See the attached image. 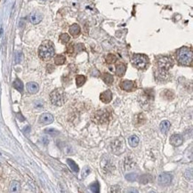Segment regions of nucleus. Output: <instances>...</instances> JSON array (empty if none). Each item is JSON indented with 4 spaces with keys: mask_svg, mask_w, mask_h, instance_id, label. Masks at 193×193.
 Listing matches in <instances>:
<instances>
[{
    "mask_svg": "<svg viewBox=\"0 0 193 193\" xmlns=\"http://www.w3.org/2000/svg\"><path fill=\"white\" fill-rule=\"evenodd\" d=\"M60 40H61L62 43L66 44V43H68L70 41V36L68 35L67 33H63V34H62V35L60 36Z\"/></svg>",
    "mask_w": 193,
    "mask_h": 193,
    "instance_id": "nucleus-30",
    "label": "nucleus"
},
{
    "mask_svg": "<svg viewBox=\"0 0 193 193\" xmlns=\"http://www.w3.org/2000/svg\"><path fill=\"white\" fill-rule=\"evenodd\" d=\"M117 61V57L112 53H110L106 56V62L109 63V64H112L114 63L115 62Z\"/></svg>",
    "mask_w": 193,
    "mask_h": 193,
    "instance_id": "nucleus-29",
    "label": "nucleus"
},
{
    "mask_svg": "<svg viewBox=\"0 0 193 193\" xmlns=\"http://www.w3.org/2000/svg\"><path fill=\"white\" fill-rule=\"evenodd\" d=\"M73 51H74L73 44H70V45H69V47H68V53H73Z\"/></svg>",
    "mask_w": 193,
    "mask_h": 193,
    "instance_id": "nucleus-35",
    "label": "nucleus"
},
{
    "mask_svg": "<svg viewBox=\"0 0 193 193\" xmlns=\"http://www.w3.org/2000/svg\"><path fill=\"white\" fill-rule=\"evenodd\" d=\"M89 189L92 190L93 192H94V193H98L100 191V184H99V183H98V181H94V183H91L89 185Z\"/></svg>",
    "mask_w": 193,
    "mask_h": 193,
    "instance_id": "nucleus-28",
    "label": "nucleus"
},
{
    "mask_svg": "<svg viewBox=\"0 0 193 193\" xmlns=\"http://www.w3.org/2000/svg\"><path fill=\"white\" fill-rule=\"evenodd\" d=\"M111 118V109L106 108L103 110H98L92 115V120L99 125L108 124Z\"/></svg>",
    "mask_w": 193,
    "mask_h": 193,
    "instance_id": "nucleus-3",
    "label": "nucleus"
},
{
    "mask_svg": "<svg viewBox=\"0 0 193 193\" xmlns=\"http://www.w3.org/2000/svg\"><path fill=\"white\" fill-rule=\"evenodd\" d=\"M42 1H45V0H42Z\"/></svg>",
    "mask_w": 193,
    "mask_h": 193,
    "instance_id": "nucleus-37",
    "label": "nucleus"
},
{
    "mask_svg": "<svg viewBox=\"0 0 193 193\" xmlns=\"http://www.w3.org/2000/svg\"><path fill=\"white\" fill-rule=\"evenodd\" d=\"M162 96H163L166 100H167V101H171V100H173V99L175 98V94L172 92V91L166 89L164 92L162 93Z\"/></svg>",
    "mask_w": 193,
    "mask_h": 193,
    "instance_id": "nucleus-22",
    "label": "nucleus"
},
{
    "mask_svg": "<svg viewBox=\"0 0 193 193\" xmlns=\"http://www.w3.org/2000/svg\"><path fill=\"white\" fill-rule=\"evenodd\" d=\"M170 143H171L173 146L178 147L181 146L183 143V137L181 134H173L171 137H170Z\"/></svg>",
    "mask_w": 193,
    "mask_h": 193,
    "instance_id": "nucleus-11",
    "label": "nucleus"
},
{
    "mask_svg": "<svg viewBox=\"0 0 193 193\" xmlns=\"http://www.w3.org/2000/svg\"><path fill=\"white\" fill-rule=\"evenodd\" d=\"M177 61L180 65L183 66H191L192 64V51L190 48L183 47L177 51Z\"/></svg>",
    "mask_w": 193,
    "mask_h": 193,
    "instance_id": "nucleus-1",
    "label": "nucleus"
},
{
    "mask_svg": "<svg viewBox=\"0 0 193 193\" xmlns=\"http://www.w3.org/2000/svg\"><path fill=\"white\" fill-rule=\"evenodd\" d=\"M81 32V29H80V27H79L77 24H72L70 27V35L73 36V37H77L79 34Z\"/></svg>",
    "mask_w": 193,
    "mask_h": 193,
    "instance_id": "nucleus-17",
    "label": "nucleus"
},
{
    "mask_svg": "<svg viewBox=\"0 0 193 193\" xmlns=\"http://www.w3.org/2000/svg\"><path fill=\"white\" fill-rule=\"evenodd\" d=\"M132 64L139 70H145L149 66L150 61L148 56L142 53H135L132 57Z\"/></svg>",
    "mask_w": 193,
    "mask_h": 193,
    "instance_id": "nucleus-5",
    "label": "nucleus"
},
{
    "mask_svg": "<svg viewBox=\"0 0 193 193\" xmlns=\"http://www.w3.org/2000/svg\"><path fill=\"white\" fill-rule=\"evenodd\" d=\"M39 122L40 124L43 125H48L53 122V116L50 113H44L39 118Z\"/></svg>",
    "mask_w": 193,
    "mask_h": 193,
    "instance_id": "nucleus-12",
    "label": "nucleus"
},
{
    "mask_svg": "<svg viewBox=\"0 0 193 193\" xmlns=\"http://www.w3.org/2000/svg\"><path fill=\"white\" fill-rule=\"evenodd\" d=\"M172 179H173V176L171 175L163 173L158 176V183H159V184L164 185V186L169 185L170 183H171Z\"/></svg>",
    "mask_w": 193,
    "mask_h": 193,
    "instance_id": "nucleus-9",
    "label": "nucleus"
},
{
    "mask_svg": "<svg viewBox=\"0 0 193 193\" xmlns=\"http://www.w3.org/2000/svg\"><path fill=\"white\" fill-rule=\"evenodd\" d=\"M21 189V184L17 181H13L10 184V191L11 192H18Z\"/></svg>",
    "mask_w": 193,
    "mask_h": 193,
    "instance_id": "nucleus-21",
    "label": "nucleus"
},
{
    "mask_svg": "<svg viewBox=\"0 0 193 193\" xmlns=\"http://www.w3.org/2000/svg\"><path fill=\"white\" fill-rule=\"evenodd\" d=\"M155 74H156V79L157 81L165 82V81L168 80V78H169V74L166 72V70H162V69H159L158 70H157Z\"/></svg>",
    "mask_w": 193,
    "mask_h": 193,
    "instance_id": "nucleus-10",
    "label": "nucleus"
},
{
    "mask_svg": "<svg viewBox=\"0 0 193 193\" xmlns=\"http://www.w3.org/2000/svg\"><path fill=\"white\" fill-rule=\"evenodd\" d=\"M86 80V77L83 76V75H77V76L76 77V84H77V86L78 87H79V86H82L85 84Z\"/></svg>",
    "mask_w": 193,
    "mask_h": 193,
    "instance_id": "nucleus-27",
    "label": "nucleus"
},
{
    "mask_svg": "<svg viewBox=\"0 0 193 193\" xmlns=\"http://www.w3.org/2000/svg\"><path fill=\"white\" fill-rule=\"evenodd\" d=\"M44 133H48V134H50V135H52V136H55V135L59 134V132H58L57 130L53 129V128H47V129H45V130H44Z\"/></svg>",
    "mask_w": 193,
    "mask_h": 193,
    "instance_id": "nucleus-31",
    "label": "nucleus"
},
{
    "mask_svg": "<svg viewBox=\"0 0 193 193\" xmlns=\"http://www.w3.org/2000/svg\"><path fill=\"white\" fill-rule=\"evenodd\" d=\"M65 62H66V58H65L64 55L58 54V55L55 56V58H54V63H55L56 65H62V64L65 63Z\"/></svg>",
    "mask_w": 193,
    "mask_h": 193,
    "instance_id": "nucleus-24",
    "label": "nucleus"
},
{
    "mask_svg": "<svg viewBox=\"0 0 193 193\" xmlns=\"http://www.w3.org/2000/svg\"><path fill=\"white\" fill-rule=\"evenodd\" d=\"M128 143L133 148H135L136 146L139 144V138L136 135H132L128 139Z\"/></svg>",
    "mask_w": 193,
    "mask_h": 193,
    "instance_id": "nucleus-20",
    "label": "nucleus"
},
{
    "mask_svg": "<svg viewBox=\"0 0 193 193\" xmlns=\"http://www.w3.org/2000/svg\"><path fill=\"white\" fill-rule=\"evenodd\" d=\"M120 88L127 92H133L136 89V84L134 81L124 80L120 83Z\"/></svg>",
    "mask_w": 193,
    "mask_h": 193,
    "instance_id": "nucleus-8",
    "label": "nucleus"
},
{
    "mask_svg": "<svg viewBox=\"0 0 193 193\" xmlns=\"http://www.w3.org/2000/svg\"><path fill=\"white\" fill-rule=\"evenodd\" d=\"M112 152L116 155H120L125 151V142L122 138H118L111 144Z\"/></svg>",
    "mask_w": 193,
    "mask_h": 193,
    "instance_id": "nucleus-7",
    "label": "nucleus"
},
{
    "mask_svg": "<svg viewBox=\"0 0 193 193\" xmlns=\"http://www.w3.org/2000/svg\"><path fill=\"white\" fill-rule=\"evenodd\" d=\"M38 55L44 61H49L54 55V47L51 41H44L38 48Z\"/></svg>",
    "mask_w": 193,
    "mask_h": 193,
    "instance_id": "nucleus-2",
    "label": "nucleus"
},
{
    "mask_svg": "<svg viewBox=\"0 0 193 193\" xmlns=\"http://www.w3.org/2000/svg\"><path fill=\"white\" fill-rule=\"evenodd\" d=\"M21 60H22V53H20V52L16 53V56H15V61H16V62H17V63H20V62H21Z\"/></svg>",
    "mask_w": 193,
    "mask_h": 193,
    "instance_id": "nucleus-34",
    "label": "nucleus"
},
{
    "mask_svg": "<svg viewBox=\"0 0 193 193\" xmlns=\"http://www.w3.org/2000/svg\"><path fill=\"white\" fill-rule=\"evenodd\" d=\"M43 142H44V144H47V143H48V140H47V138H43Z\"/></svg>",
    "mask_w": 193,
    "mask_h": 193,
    "instance_id": "nucleus-36",
    "label": "nucleus"
},
{
    "mask_svg": "<svg viewBox=\"0 0 193 193\" xmlns=\"http://www.w3.org/2000/svg\"><path fill=\"white\" fill-rule=\"evenodd\" d=\"M43 19V15L40 13L38 12H33L30 14L29 15V21L32 24H38L42 21Z\"/></svg>",
    "mask_w": 193,
    "mask_h": 193,
    "instance_id": "nucleus-14",
    "label": "nucleus"
},
{
    "mask_svg": "<svg viewBox=\"0 0 193 193\" xmlns=\"http://www.w3.org/2000/svg\"><path fill=\"white\" fill-rule=\"evenodd\" d=\"M126 179L129 181H134L136 180V174H134V173L128 174L126 175Z\"/></svg>",
    "mask_w": 193,
    "mask_h": 193,
    "instance_id": "nucleus-33",
    "label": "nucleus"
},
{
    "mask_svg": "<svg viewBox=\"0 0 193 193\" xmlns=\"http://www.w3.org/2000/svg\"><path fill=\"white\" fill-rule=\"evenodd\" d=\"M152 180L153 178L151 175H142L139 177V181L142 184H147L149 183H151Z\"/></svg>",
    "mask_w": 193,
    "mask_h": 193,
    "instance_id": "nucleus-18",
    "label": "nucleus"
},
{
    "mask_svg": "<svg viewBox=\"0 0 193 193\" xmlns=\"http://www.w3.org/2000/svg\"><path fill=\"white\" fill-rule=\"evenodd\" d=\"M51 103L56 106H62L66 101V93L62 88H58L53 90L50 94Z\"/></svg>",
    "mask_w": 193,
    "mask_h": 193,
    "instance_id": "nucleus-4",
    "label": "nucleus"
},
{
    "mask_svg": "<svg viewBox=\"0 0 193 193\" xmlns=\"http://www.w3.org/2000/svg\"><path fill=\"white\" fill-rule=\"evenodd\" d=\"M90 172H91V170H90L89 167H87V166L84 167V169L82 170V175H81L82 178H86V176H88V175L90 174Z\"/></svg>",
    "mask_w": 193,
    "mask_h": 193,
    "instance_id": "nucleus-32",
    "label": "nucleus"
},
{
    "mask_svg": "<svg viewBox=\"0 0 193 193\" xmlns=\"http://www.w3.org/2000/svg\"><path fill=\"white\" fill-rule=\"evenodd\" d=\"M157 65L159 67V69L168 70L170 68L173 67L174 62L171 58L167 57V56H161V57L157 59Z\"/></svg>",
    "mask_w": 193,
    "mask_h": 193,
    "instance_id": "nucleus-6",
    "label": "nucleus"
},
{
    "mask_svg": "<svg viewBox=\"0 0 193 193\" xmlns=\"http://www.w3.org/2000/svg\"><path fill=\"white\" fill-rule=\"evenodd\" d=\"M103 80L107 84V85H111L114 81V77H113L112 75L109 74V73H104L103 75Z\"/></svg>",
    "mask_w": 193,
    "mask_h": 193,
    "instance_id": "nucleus-23",
    "label": "nucleus"
},
{
    "mask_svg": "<svg viewBox=\"0 0 193 193\" xmlns=\"http://www.w3.org/2000/svg\"><path fill=\"white\" fill-rule=\"evenodd\" d=\"M126 70H127V65H126V64L118 63V64L116 66V74H117L118 77L124 76V74L126 73Z\"/></svg>",
    "mask_w": 193,
    "mask_h": 193,
    "instance_id": "nucleus-16",
    "label": "nucleus"
},
{
    "mask_svg": "<svg viewBox=\"0 0 193 193\" xmlns=\"http://www.w3.org/2000/svg\"><path fill=\"white\" fill-rule=\"evenodd\" d=\"M67 163H68V165H69V166L70 167V169L72 170L73 172L77 173V172L79 171L78 166L75 163V161H73L72 159H70V158H68V159H67Z\"/></svg>",
    "mask_w": 193,
    "mask_h": 193,
    "instance_id": "nucleus-25",
    "label": "nucleus"
},
{
    "mask_svg": "<svg viewBox=\"0 0 193 193\" xmlns=\"http://www.w3.org/2000/svg\"><path fill=\"white\" fill-rule=\"evenodd\" d=\"M170 127H171V124H170L169 121H167V120H163V121L160 123V126H159L160 131H161L163 133H166V132L169 130Z\"/></svg>",
    "mask_w": 193,
    "mask_h": 193,
    "instance_id": "nucleus-19",
    "label": "nucleus"
},
{
    "mask_svg": "<svg viewBox=\"0 0 193 193\" xmlns=\"http://www.w3.org/2000/svg\"><path fill=\"white\" fill-rule=\"evenodd\" d=\"M100 100L103 103H110L112 100V93L110 90H106L105 92L100 94Z\"/></svg>",
    "mask_w": 193,
    "mask_h": 193,
    "instance_id": "nucleus-13",
    "label": "nucleus"
},
{
    "mask_svg": "<svg viewBox=\"0 0 193 193\" xmlns=\"http://www.w3.org/2000/svg\"><path fill=\"white\" fill-rule=\"evenodd\" d=\"M26 87H27L28 92L30 93V94H36V93H38V89H39L38 85L37 83H35V82H29V83H28L27 86H26Z\"/></svg>",
    "mask_w": 193,
    "mask_h": 193,
    "instance_id": "nucleus-15",
    "label": "nucleus"
},
{
    "mask_svg": "<svg viewBox=\"0 0 193 193\" xmlns=\"http://www.w3.org/2000/svg\"><path fill=\"white\" fill-rule=\"evenodd\" d=\"M14 87L17 91H19L20 93L23 92V84H22V82L20 80L19 78H17V79H15V80H14Z\"/></svg>",
    "mask_w": 193,
    "mask_h": 193,
    "instance_id": "nucleus-26",
    "label": "nucleus"
}]
</instances>
